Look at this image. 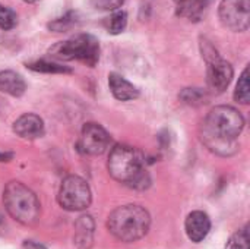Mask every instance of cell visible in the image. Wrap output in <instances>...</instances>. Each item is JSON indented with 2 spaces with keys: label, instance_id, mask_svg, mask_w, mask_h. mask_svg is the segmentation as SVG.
I'll list each match as a JSON object with an SVG mask.
<instances>
[{
  "label": "cell",
  "instance_id": "obj_1",
  "mask_svg": "<svg viewBox=\"0 0 250 249\" xmlns=\"http://www.w3.org/2000/svg\"><path fill=\"white\" fill-rule=\"evenodd\" d=\"M245 128V117L230 106L214 107L202 123V142L220 156H231L239 145L236 138Z\"/></svg>",
  "mask_w": 250,
  "mask_h": 249
},
{
  "label": "cell",
  "instance_id": "obj_2",
  "mask_svg": "<svg viewBox=\"0 0 250 249\" xmlns=\"http://www.w3.org/2000/svg\"><path fill=\"white\" fill-rule=\"evenodd\" d=\"M107 169L113 179L135 189H145L149 185L144 156L135 147L116 145L110 153Z\"/></svg>",
  "mask_w": 250,
  "mask_h": 249
},
{
  "label": "cell",
  "instance_id": "obj_3",
  "mask_svg": "<svg viewBox=\"0 0 250 249\" xmlns=\"http://www.w3.org/2000/svg\"><path fill=\"white\" fill-rule=\"evenodd\" d=\"M151 225L149 213L141 205H123L116 208L107 222L108 232L120 242H136L144 238Z\"/></svg>",
  "mask_w": 250,
  "mask_h": 249
},
{
  "label": "cell",
  "instance_id": "obj_4",
  "mask_svg": "<svg viewBox=\"0 0 250 249\" xmlns=\"http://www.w3.org/2000/svg\"><path fill=\"white\" fill-rule=\"evenodd\" d=\"M3 204L7 213L25 226H32L40 219L41 205L37 195L21 182L12 181L6 185L3 192Z\"/></svg>",
  "mask_w": 250,
  "mask_h": 249
},
{
  "label": "cell",
  "instance_id": "obj_5",
  "mask_svg": "<svg viewBox=\"0 0 250 249\" xmlns=\"http://www.w3.org/2000/svg\"><path fill=\"white\" fill-rule=\"evenodd\" d=\"M48 54L57 60H81L85 65L94 68L100 60V44L98 40L89 34H79L66 41L54 44Z\"/></svg>",
  "mask_w": 250,
  "mask_h": 249
},
{
  "label": "cell",
  "instance_id": "obj_6",
  "mask_svg": "<svg viewBox=\"0 0 250 249\" xmlns=\"http://www.w3.org/2000/svg\"><path fill=\"white\" fill-rule=\"evenodd\" d=\"M199 45H201L202 57L205 59L208 65L207 68L208 85L215 92H224L233 79L234 72H233L231 65L220 56L217 48L207 38H201Z\"/></svg>",
  "mask_w": 250,
  "mask_h": 249
},
{
  "label": "cell",
  "instance_id": "obj_7",
  "mask_svg": "<svg viewBox=\"0 0 250 249\" xmlns=\"http://www.w3.org/2000/svg\"><path fill=\"white\" fill-rule=\"evenodd\" d=\"M92 200L88 183L75 175L67 176L59 189L57 201L67 211H82L89 207Z\"/></svg>",
  "mask_w": 250,
  "mask_h": 249
},
{
  "label": "cell",
  "instance_id": "obj_8",
  "mask_svg": "<svg viewBox=\"0 0 250 249\" xmlns=\"http://www.w3.org/2000/svg\"><path fill=\"white\" fill-rule=\"evenodd\" d=\"M218 15L226 28L243 32L250 23V0H221Z\"/></svg>",
  "mask_w": 250,
  "mask_h": 249
},
{
  "label": "cell",
  "instance_id": "obj_9",
  "mask_svg": "<svg viewBox=\"0 0 250 249\" xmlns=\"http://www.w3.org/2000/svg\"><path fill=\"white\" fill-rule=\"evenodd\" d=\"M108 142H110V136L101 125L94 122L85 123L79 141V147L82 153L89 156H101L107 150Z\"/></svg>",
  "mask_w": 250,
  "mask_h": 249
},
{
  "label": "cell",
  "instance_id": "obj_10",
  "mask_svg": "<svg viewBox=\"0 0 250 249\" xmlns=\"http://www.w3.org/2000/svg\"><path fill=\"white\" fill-rule=\"evenodd\" d=\"M13 131L23 139H35L44 135V122L40 116L26 113L13 123Z\"/></svg>",
  "mask_w": 250,
  "mask_h": 249
},
{
  "label": "cell",
  "instance_id": "obj_11",
  "mask_svg": "<svg viewBox=\"0 0 250 249\" xmlns=\"http://www.w3.org/2000/svg\"><path fill=\"white\" fill-rule=\"evenodd\" d=\"M185 227H186V233L192 242H201L208 236V233L211 230V220L207 213L193 211L188 216Z\"/></svg>",
  "mask_w": 250,
  "mask_h": 249
},
{
  "label": "cell",
  "instance_id": "obj_12",
  "mask_svg": "<svg viewBox=\"0 0 250 249\" xmlns=\"http://www.w3.org/2000/svg\"><path fill=\"white\" fill-rule=\"evenodd\" d=\"M174 1H176V15L193 22H198L204 18L211 3V0H174Z\"/></svg>",
  "mask_w": 250,
  "mask_h": 249
},
{
  "label": "cell",
  "instance_id": "obj_13",
  "mask_svg": "<svg viewBox=\"0 0 250 249\" xmlns=\"http://www.w3.org/2000/svg\"><path fill=\"white\" fill-rule=\"evenodd\" d=\"M108 85H110L111 94L120 101H129V100H135L139 97V90L119 73L113 72L108 75Z\"/></svg>",
  "mask_w": 250,
  "mask_h": 249
},
{
  "label": "cell",
  "instance_id": "obj_14",
  "mask_svg": "<svg viewBox=\"0 0 250 249\" xmlns=\"http://www.w3.org/2000/svg\"><path fill=\"white\" fill-rule=\"evenodd\" d=\"M26 90V84L23 78L13 72V70H4L0 72V91L4 94H9L12 97H21Z\"/></svg>",
  "mask_w": 250,
  "mask_h": 249
},
{
  "label": "cell",
  "instance_id": "obj_15",
  "mask_svg": "<svg viewBox=\"0 0 250 249\" xmlns=\"http://www.w3.org/2000/svg\"><path fill=\"white\" fill-rule=\"evenodd\" d=\"M92 235H94V222L89 216H83L76 223L75 230V244L81 249L91 248L92 245Z\"/></svg>",
  "mask_w": 250,
  "mask_h": 249
},
{
  "label": "cell",
  "instance_id": "obj_16",
  "mask_svg": "<svg viewBox=\"0 0 250 249\" xmlns=\"http://www.w3.org/2000/svg\"><path fill=\"white\" fill-rule=\"evenodd\" d=\"M26 68L35 72H41V73H72L70 68L59 65V63L47 62V60H37V62L28 63Z\"/></svg>",
  "mask_w": 250,
  "mask_h": 249
},
{
  "label": "cell",
  "instance_id": "obj_17",
  "mask_svg": "<svg viewBox=\"0 0 250 249\" xmlns=\"http://www.w3.org/2000/svg\"><path fill=\"white\" fill-rule=\"evenodd\" d=\"M234 100L240 104H249L250 103L249 68H246L239 78V82H237V87L234 91Z\"/></svg>",
  "mask_w": 250,
  "mask_h": 249
},
{
  "label": "cell",
  "instance_id": "obj_18",
  "mask_svg": "<svg viewBox=\"0 0 250 249\" xmlns=\"http://www.w3.org/2000/svg\"><path fill=\"white\" fill-rule=\"evenodd\" d=\"M78 22V15L75 12H69L62 18H57L54 21H51L48 23V28L54 32H64L69 31L70 28H73Z\"/></svg>",
  "mask_w": 250,
  "mask_h": 249
},
{
  "label": "cell",
  "instance_id": "obj_19",
  "mask_svg": "<svg viewBox=\"0 0 250 249\" xmlns=\"http://www.w3.org/2000/svg\"><path fill=\"white\" fill-rule=\"evenodd\" d=\"M226 249H250L249 245V226L246 225L243 229L237 230L230 241L227 242Z\"/></svg>",
  "mask_w": 250,
  "mask_h": 249
},
{
  "label": "cell",
  "instance_id": "obj_20",
  "mask_svg": "<svg viewBox=\"0 0 250 249\" xmlns=\"http://www.w3.org/2000/svg\"><path fill=\"white\" fill-rule=\"evenodd\" d=\"M127 25V13L125 10H119L116 13H113L110 16V21H108V32L110 34H120L125 31Z\"/></svg>",
  "mask_w": 250,
  "mask_h": 249
},
{
  "label": "cell",
  "instance_id": "obj_21",
  "mask_svg": "<svg viewBox=\"0 0 250 249\" xmlns=\"http://www.w3.org/2000/svg\"><path fill=\"white\" fill-rule=\"evenodd\" d=\"M180 98L188 103V104H192V106H198V104H202V103H207V94L199 90V88H186L182 91L180 94Z\"/></svg>",
  "mask_w": 250,
  "mask_h": 249
},
{
  "label": "cell",
  "instance_id": "obj_22",
  "mask_svg": "<svg viewBox=\"0 0 250 249\" xmlns=\"http://www.w3.org/2000/svg\"><path fill=\"white\" fill-rule=\"evenodd\" d=\"M16 22H18L16 13L12 9L0 4V28L4 31H9V29L15 28Z\"/></svg>",
  "mask_w": 250,
  "mask_h": 249
},
{
  "label": "cell",
  "instance_id": "obj_23",
  "mask_svg": "<svg viewBox=\"0 0 250 249\" xmlns=\"http://www.w3.org/2000/svg\"><path fill=\"white\" fill-rule=\"evenodd\" d=\"M125 0H91V4L97 10H116L122 7Z\"/></svg>",
  "mask_w": 250,
  "mask_h": 249
},
{
  "label": "cell",
  "instance_id": "obj_24",
  "mask_svg": "<svg viewBox=\"0 0 250 249\" xmlns=\"http://www.w3.org/2000/svg\"><path fill=\"white\" fill-rule=\"evenodd\" d=\"M23 249H47L45 247H42V245H40V244H37V242H34V241H25L23 242Z\"/></svg>",
  "mask_w": 250,
  "mask_h": 249
},
{
  "label": "cell",
  "instance_id": "obj_25",
  "mask_svg": "<svg viewBox=\"0 0 250 249\" xmlns=\"http://www.w3.org/2000/svg\"><path fill=\"white\" fill-rule=\"evenodd\" d=\"M13 157L12 153H0V161H10Z\"/></svg>",
  "mask_w": 250,
  "mask_h": 249
},
{
  "label": "cell",
  "instance_id": "obj_26",
  "mask_svg": "<svg viewBox=\"0 0 250 249\" xmlns=\"http://www.w3.org/2000/svg\"><path fill=\"white\" fill-rule=\"evenodd\" d=\"M28 1H34V0H28Z\"/></svg>",
  "mask_w": 250,
  "mask_h": 249
}]
</instances>
